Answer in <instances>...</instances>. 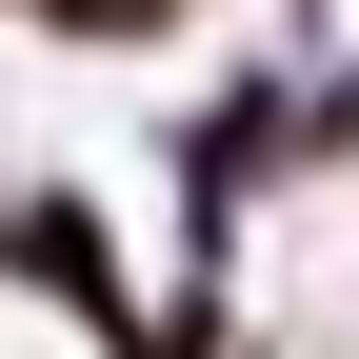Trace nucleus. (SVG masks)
Instances as JSON below:
<instances>
[{"instance_id": "nucleus-1", "label": "nucleus", "mask_w": 359, "mask_h": 359, "mask_svg": "<svg viewBox=\"0 0 359 359\" xmlns=\"http://www.w3.org/2000/svg\"><path fill=\"white\" fill-rule=\"evenodd\" d=\"M20 20H40V40H160L180 0H20Z\"/></svg>"}]
</instances>
